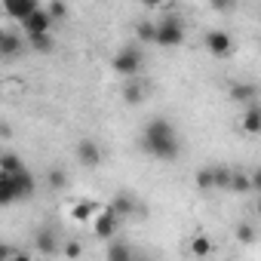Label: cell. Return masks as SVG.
Returning a JSON list of instances; mask_svg holds the SVG:
<instances>
[{"label": "cell", "mask_w": 261, "mask_h": 261, "mask_svg": "<svg viewBox=\"0 0 261 261\" xmlns=\"http://www.w3.org/2000/svg\"><path fill=\"white\" fill-rule=\"evenodd\" d=\"M142 148H145L151 157H157V160H175V157L181 154L178 136H175L172 123H166V120H151V123L145 126V133H142Z\"/></svg>", "instance_id": "6da1fadb"}, {"label": "cell", "mask_w": 261, "mask_h": 261, "mask_svg": "<svg viewBox=\"0 0 261 261\" xmlns=\"http://www.w3.org/2000/svg\"><path fill=\"white\" fill-rule=\"evenodd\" d=\"M34 175L22 166L19 172H0V206H13L16 200L34 197Z\"/></svg>", "instance_id": "7a4b0ae2"}, {"label": "cell", "mask_w": 261, "mask_h": 261, "mask_svg": "<svg viewBox=\"0 0 261 261\" xmlns=\"http://www.w3.org/2000/svg\"><path fill=\"white\" fill-rule=\"evenodd\" d=\"M185 43V22L175 13L157 19V46H181Z\"/></svg>", "instance_id": "3957f363"}, {"label": "cell", "mask_w": 261, "mask_h": 261, "mask_svg": "<svg viewBox=\"0 0 261 261\" xmlns=\"http://www.w3.org/2000/svg\"><path fill=\"white\" fill-rule=\"evenodd\" d=\"M95 237H101V240H111L117 230H120V215L111 209V203H101L98 206V212L92 215V221L86 224Z\"/></svg>", "instance_id": "277c9868"}, {"label": "cell", "mask_w": 261, "mask_h": 261, "mask_svg": "<svg viewBox=\"0 0 261 261\" xmlns=\"http://www.w3.org/2000/svg\"><path fill=\"white\" fill-rule=\"evenodd\" d=\"M114 71L117 74H123L126 80L129 77H139V71H142V53H139V46H123L117 56H114Z\"/></svg>", "instance_id": "5b68a950"}, {"label": "cell", "mask_w": 261, "mask_h": 261, "mask_svg": "<svg viewBox=\"0 0 261 261\" xmlns=\"http://www.w3.org/2000/svg\"><path fill=\"white\" fill-rule=\"evenodd\" d=\"M203 46H206L209 56H215V59H227V56L233 53V37H230L227 31H221V28H212V31H206Z\"/></svg>", "instance_id": "8992f818"}, {"label": "cell", "mask_w": 261, "mask_h": 261, "mask_svg": "<svg viewBox=\"0 0 261 261\" xmlns=\"http://www.w3.org/2000/svg\"><path fill=\"white\" fill-rule=\"evenodd\" d=\"M53 16H49V10L46 7H40V10H34L31 16H25L19 25H22V31L25 34H43V31H53Z\"/></svg>", "instance_id": "52a82bcc"}, {"label": "cell", "mask_w": 261, "mask_h": 261, "mask_svg": "<svg viewBox=\"0 0 261 261\" xmlns=\"http://www.w3.org/2000/svg\"><path fill=\"white\" fill-rule=\"evenodd\" d=\"M240 129H243L246 136H261V105H258V101H249V105H243Z\"/></svg>", "instance_id": "ba28073f"}, {"label": "cell", "mask_w": 261, "mask_h": 261, "mask_svg": "<svg viewBox=\"0 0 261 261\" xmlns=\"http://www.w3.org/2000/svg\"><path fill=\"white\" fill-rule=\"evenodd\" d=\"M98 206L101 203H92V200H74V203H68V218L74 224H89L92 215L98 212Z\"/></svg>", "instance_id": "9c48e42d"}, {"label": "cell", "mask_w": 261, "mask_h": 261, "mask_svg": "<svg viewBox=\"0 0 261 261\" xmlns=\"http://www.w3.org/2000/svg\"><path fill=\"white\" fill-rule=\"evenodd\" d=\"M101 148L95 145V142H89V139H83V142H77V160L86 166V169H95L98 163H101Z\"/></svg>", "instance_id": "30bf717a"}, {"label": "cell", "mask_w": 261, "mask_h": 261, "mask_svg": "<svg viewBox=\"0 0 261 261\" xmlns=\"http://www.w3.org/2000/svg\"><path fill=\"white\" fill-rule=\"evenodd\" d=\"M34 10H40V0H4V13L10 19H16V22H22Z\"/></svg>", "instance_id": "8fae6325"}, {"label": "cell", "mask_w": 261, "mask_h": 261, "mask_svg": "<svg viewBox=\"0 0 261 261\" xmlns=\"http://www.w3.org/2000/svg\"><path fill=\"white\" fill-rule=\"evenodd\" d=\"M25 46H28V40L19 37V34H13V31L0 34V56H4V59H16L19 49H25Z\"/></svg>", "instance_id": "7c38bea8"}, {"label": "cell", "mask_w": 261, "mask_h": 261, "mask_svg": "<svg viewBox=\"0 0 261 261\" xmlns=\"http://www.w3.org/2000/svg\"><path fill=\"white\" fill-rule=\"evenodd\" d=\"M145 98H148V83L129 77V83L123 86V101H126V105H142Z\"/></svg>", "instance_id": "4fadbf2b"}, {"label": "cell", "mask_w": 261, "mask_h": 261, "mask_svg": "<svg viewBox=\"0 0 261 261\" xmlns=\"http://www.w3.org/2000/svg\"><path fill=\"white\" fill-rule=\"evenodd\" d=\"M215 252V246H212V240L206 237V233H194L191 240H188V255H194V258H209Z\"/></svg>", "instance_id": "5bb4252c"}, {"label": "cell", "mask_w": 261, "mask_h": 261, "mask_svg": "<svg viewBox=\"0 0 261 261\" xmlns=\"http://www.w3.org/2000/svg\"><path fill=\"white\" fill-rule=\"evenodd\" d=\"M136 40L142 43H154L157 46V19H145L136 25Z\"/></svg>", "instance_id": "9a60e30c"}, {"label": "cell", "mask_w": 261, "mask_h": 261, "mask_svg": "<svg viewBox=\"0 0 261 261\" xmlns=\"http://www.w3.org/2000/svg\"><path fill=\"white\" fill-rule=\"evenodd\" d=\"M25 40H28V49H34V53H49V49H53V31L25 34Z\"/></svg>", "instance_id": "2e32d148"}, {"label": "cell", "mask_w": 261, "mask_h": 261, "mask_svg": "<svg viewBox=\"0 0 261 261\" xmlns=\"http://www.w3.org/2000/svg\"><path fill=\"white\" fill-rule=\"evenodd\" d=\"M230 194H252V172L233 169V178H230Z\"/></svg>", "instance_id": "e0dca14e"}, {"label": "cell", "mask_w": 261, "mask_h": 261, "mask_svg": "<svg viewBox=\"0 0 261 261\" xmlns=\"http://www.w3.org/2000/svg\"><path fill=\"white\" fill-rule=\"evenodd\" d=\"M111 209H114L120 218H126V215H133V212H136V200L129 197V194H117V197L111 200Z\"/></svg>", "instance_id": "ac0fdd59"}, {"label": "cell", "mask_w": 261, "mask_h": 261, "mask_svg": "<svg viewBox=\"0 0 261 261\" xmlns=\"http://www.w3.org/2000/svg\"><path fill=\"white\" fill-rule=\"evenodd\" d=\"M230 98H233V101H240V105H249V101H255V86L237 83V86H230Z\"/></svg>", "instance_id": "d6986e66"}, {"label": "cell", "mask_w": 261, "mask_h": 261, "mask_svg": "<svg viewBox=\"0 0 261 261\" xmlns=\"http://www.w3.org/2000/svg\"><path fill=\"white\" fill-rule=\"evenodd\" d=\"M194 185L203 191V194H209V191H215V172H212V166L209 169H200L197 175H194Z\"/></svg>", "instance_id": "ffe728a7"}, {"label": "cell", "mask_w": 261, "mask_h": 261, "mask_svg": "<svg viewBox=\"0 0 261 261\" xmlns=\"http://www.w3.org/2000/svg\"><path fill=\"white\" fill-rule=\"evenodd\" d=\"M212 172H215V191H230L233 169H227V166H212Z\"/></svg>", "instance_id": "44dd1931"}, {"label": "cell", "mask_w": 261, "mask_h": 261, "mask_svg": "<svg viewBox=\"0 0 261 261\" xmlns=\"http://www.w3.org/2000/svg\"><path fill=\"white\" fill-rule=\"evenodd\" d=\"M19 169H22V163H19V157L13 151L0 154V172H19Z\"/></svg>", "instance_id": "7402d4cb"}, {"label": "cell", "mask_w": 261, "mask_h": 261, "mask_svg": "<svg viewBox=\"0 0 261 261\" xmlns=\"http://www.w3.org/2000/svg\"><path fill=\"white\" fill-rule=\"evenodd\" d=\"M105 258H114V261H126V258H133V249H129V246H123V243H114V246L105 252Z\"/></svg>", "instance_id": "603a6c76"}, {"label": "cell", "mask_w": 261, "mask_h": 261, "mask_svg": "<svg viewBox=\"0 0 261 261\" xmlns=\"http://www.w3.org/2000/svg\"><path fill=\"white\" fill-rule=\"evenodd\" d=\"M46 10H49V16H53L56 22L68 19V7H65V0H49V4H46Z\"/></svg>", "instance_id": "cb8c5ba5"}, {"label": "cell", "mask_w": 261, "mask_h": 261, "mask_svg": "<svg viewBox=\"0 0 261 261\" xmlns=\"http://www.w3.org/2000/svg\"><path fill=\"white\" fill-rule=\"evenodd\" d=\"M233 237H237L240 243H252V240H255V227L243 221V224H237V230H233Z\"/></svg>", "instance_id": "d4e9b609"}, {"label": "cell", "mask_w": 261, "mask_h": 261, "mask_svg": "<svg viewBox=\"0 0 261 261\" xmlns=\"http://www.w3.org/2000/svg\"><path fill=\"white\" fill-rule=\"evenodd\" d=\"M46 181H49V188H56V191H59V188H65V185H68V175H65L62 169H49Z\"/></svg>", "instance_id": "484cf974"}, {"label": "cell", "mask_w": 261, "mask_h": 261, "mask_svg": "<svg viewBox=\"0 0 261 261\" xmlns=\"http://www.w3.org/2000/svg\"><path fill=\"white\" fill-rule=\"evenodd\" d=\"M209 7H212L215 13H230V10L237 7V0H209Z\"/></svg>", "instance_id": "4316f807"}, {"label": "cell", "mask_w": 261, "mask_h": 261, "mask_svg": "<svg viewBox=\"0 0 261 261\" xmlns=\"http://www.w3.org/2000/svg\"><path fill=\"white\" fill-rule=\"evenodd\" d=\"M62 255H68V258H80L83 249H80V243H68V246L62 249Z\"/></svg>", "instance_id": "83f0119b"}, {"label": "cell", "mask_w": 261, "mask_h": 261, "mask_svg": "<svg viewBox=\"0 0 261 261\" xmlns=\"http://www.w3.org/2000/svg\"><path fill=\"white\" fill-rule=\"evenodd\" d=\"M172 4V0H142V7H148V10H166Z\"/></svg>", "instance_id": "f1b7e54d"}, {"label": "cell", "mask_w": 261, "mask_h": 261, "mask_svg": "<svg viewBox=\"0 0 261 261\" xmlns=\"http://www.w3.org/2000/svg\"><path fill=\"white\" fill-rule=\"evenodd\" d=\"M252 191H255V194H261V166L252 172Z\"/></svg>", "instance_id": "f546056e"}, {"label": "cell", "mask_w": 261, "mask_h": 261, "mask_svg": "<svg viewBox=\"0 0 261 261\" xmlns=\"http://www.w3.org/2000/svg\"><path fill=\"white\" fill-rule=\"evenodd\" d=\"M255 212L261 215V194H258V203H255Z\"/></svg>", "instance_id": "4dcf8cb0"}]
</instances>
